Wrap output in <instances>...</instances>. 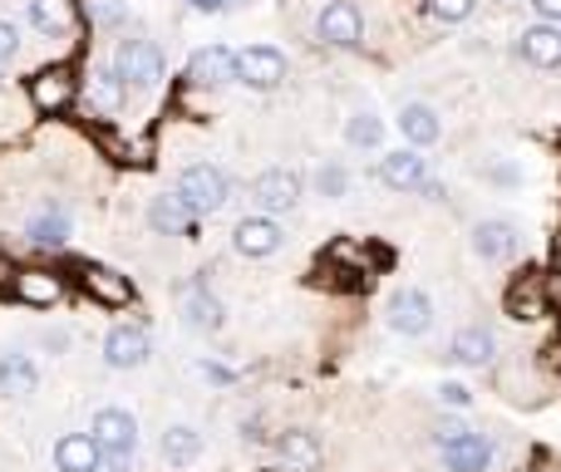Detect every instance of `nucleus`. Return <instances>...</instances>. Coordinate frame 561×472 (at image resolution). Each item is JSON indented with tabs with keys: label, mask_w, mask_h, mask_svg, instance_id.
<instances>
[{
	"label": "nucleus",
	"mask_w": 561,
	"mask_h": 472,
	"mask_svg": "<svg viewBox=\"0 0 561 472\" xmlns=\"http://www.w3.org/2000/svg\"><path fill=\"white\" fill-rule=\"evenodd\" d=\"M89 438L99 444V458H104L114 472H134L138 463V418L128 408H99L94 424H89Z\"/></svg>",
	"instance_id": "f257e3e1"
},
{
	"label": "nucleus",
	"mask_w": 561,
	"mask_h": 472,
	"mask_svg": "<svg viewBox=\"0 0 561 472\" xmlns=\"http://www.w3.org/2000/svg\"><path fill=\"white\" fill-rule=\"evenodd\" d=\"M227 193H232V183H227V173L217 163H193V168H183V177H178V203H183L193 217L217 212V207L227 203Z\"/></svg>",
	"instance_id": "f03ea898"
},
{
	"label": "nucleus",
	"mask_w": 561,
	"mask_h": 472,
	"mask_svg": "<svg viewBox=\"0 0 561 472\" xmlns=\"http://www.w3.org/2000/svg\"><path fill=\"white\" fill-rule=\"evenodd\" d=\"M114 79L124 89H134V94L158 89V79H163V55H158L153 39H124L114 55Z\"/></svg>",
	"instance_id": "7ed1b4c3"
},
{
	"label": "nucleus",
	"mask_w": 561,
	"mask_h": 472,
	"mask_svg": "<svg viewBox=\"0 0 561 472\" xmlns=\"http://www.w3.org/2000/svg\"><path fill=\"white\" fill-rule=\"evenodd\" d=\"M389 330L404 339L428 335L434 330V300H428V290H419V286L394 290V300H389Z\"/></svg>",
	"instance_id": "20e7f679"
},
{
	"label": "nucleus",
	"mask_w": 561,
	"mask_h": 472,
	"mask_svg": "<svg viewBox=\"0 0 561 472\" xmlns=\"http://www.w3.org/2000/svg\"><path fill=\"white\" fill-rule=\"evenodd\" d=\"M79 286H84L89 300H99V306H108V310H124L128 300H134V280H128L124 270L104 266V261H84V266H79Z\"/></svg>",
	"instance_id": "39448f33"
},
{
	"label": "nucleus",
	"mask_w": 561,
	"mask_h": 472,
	"mask_svg": "<svg viewBox=\"0 0 561 472\" xmlns=\"http://www.w3.org/2000/svg\"><path fill=\"white\" fill-rule=\"evenodd\" d=\"M438 458H444L448 472H488L493 468V438L463 428V434H454V438L438 444Z\"/></svg>",
	"instance_id": "423d86ee"
},
{
	"label": "nucleus",
	"mask_w": 561,
	"mask_h": 472,
	"mask_svg": "<svg viewBox=\"0 0 561 472\" xmlns=\"http://www.w3.org/2000/svg\"><path fill=\"white\" fill-rule=\"evenodd\" d=\"M316 35L325 39V45H335V49H355L359 39H365V20H359L355 0H330V5L320 10V20H316Z\"/></svg>",
	"instance_id": "0eeeda50"
},
{
	"label": "nucleus",
	"mask_w": 561,
	"mask_h": 472,
	"mask_svg": "<svg viewBox=\"0 0 561 472\" xmlns=\"http://www.w3.org/2000/svg\"><path fill=\"white\" fill-rule=\"evenodd\" d=\"M517 251H523V232H517V222H507V217H483V222L473 227V256L478 261H513Z\"/></svg>",
	"instance_id": "6e6552de"
},
{
	"label": "nucleus",
	"mask_w": 561,
	"mask_h": 472,
	"mask_svg": "<svg viewBox=\"0 0 561 472\" xmlns=\"http://www.w3.org/2000/svg\"><path fill=\"white\" fill-rule=\"evenodd\" d=\"M153 355V339H148L144 325H114L104 335V365L108 369H138Z\"/></svg>",
	"instance_id": "1a4fd4ad"
},
{
	"label": "nucleus",
	"mask_w": 561,
	"mask_h": 472,
	"mask_svg": "<svg viewBox=\"0 0 561 472\" xmlns=\"http://www.w3.org/2000/svg\"><path fill=\"white\" fill-rule=\"evenodd\" d=\"M280 241H286V227L276 222V217H242L237 222V232H232V246L242 251L247 261H262V256H276L280 251Z\"/></svg>",
	"instance_id": "9d476101"
},
{
	"label": "nucleus",
	"mask_w": 561,
	"mask_h": 472,
	"mask_svg": "<svg viewBox=\"0 0 561 472\" xmlns=\"http://www.w3.org/2000/svg\"><path fill=\"white\" fill-rule=\"evenodd\" d=\"M237 79L252 89H276L286 79V55L276 45H247L237 55Z\"/></svg>",
	"instance_id": "9b49d317"
},
{
	"label": "nucleus",
	"mask_w": 561,
	"mask_h": 472,
	"mask_svg": "<svg viewBox=\"0 0 561 472\" xmlns=\"http://www.w3.org/2000/svg\"><path fill=\"white\" fill-rule=\"evenodd\" d=\"M10 290H15L20 306L49 310V306H59V296H65V280L45 266H25V270H10Z\"/></svg>",
	"instance_id": "f8f14e48"
},
{
	"label": "nucleus",
	"mask_w": 561,
	"mask_h": 472,
	"mask_svg": "<svg viewBox=\"0 0 561 472\" xmlns=\"http://www.w3.org/2000/svg\"><path fill=\"white\" fill-rule=\"evenodd\" d=\"M183 320L197 335H217V330L227 325V310H222V300L207 290V280H187L183 286Z\"/></svg>",
	"instance_id": "ddd939ff"
},
{
	"label": "nucleus",
	"mask_w": 561,
	"mask_h": 472,
	"mask_svg": "<svg viewBox=\"0 0 561 472\" xmlns=\"http://www.w3.org/2000/svg\"><path fill=\"white\" fill-rule=\"evenodd\" d=\"M30 104H35L39 114H65V108L75 104V74H69L65 65L39 69V74L30 79Z\"/></svg>",
	"instance_id": "4468645a"
},
{
	"label": "nucleus",
	"mask_w": 561,
	"mask_h": 472,
	"mask_svg": "<svg viewBox=\"0 0 561 472\" xmlns=\"http://www.w3.org/2000/svg\"><path fill=\"white\" fill-rule=\"evenodd\" d=\"M428 177L424 158H419V148H394V153L379 158V183L389 187V193H419Z\"/></svg>",
	"instance_id": "2eb2a0df"
},
{
	"label": "nucleus",
	"mask_w": 561,
	"mask_h": 472,
	"mask_svg": "<svg viewBox=\"0 0 561 472\" xmlns=\"http://www.w3.org/2000/svg\"><path fill=\"white\" fill-rule=\"evenodd\" d=\"M232 79H237V55L222 45H207L187 59V84H197V89H222Z\"/></svg>",
	"instance_id": "dca6fc26"
},
{
	"label": "nucleus",
	"mask_w": 561,
	"mask_h": 472,
	"mask_svg": "<svg viewBox=\"0 0 561 472\" xmlns=\"http://www.w3.org/2000/svg\"><path fill=\"white\" fill-rule=\"evenodd\" d=\"M252 197L266 207V212H290L300 203V173L296 168H266L252 183Z\"/></svg>",
	"instance_id": "f3484780"
},
{
	"label": "nucleus",
	"mask_w": 561,
	"mask_h": 472,
	"mask_svg": "<svg viewBox=\"0 0 561 472\" xmlns=\"http://www.w3.org/2000/svg\"><path fill=\"white\" fill-rule=\"evenodd\" d=\"M454 359L468 369H488L497 359V335L493 325H483V320H473V325H463L454 335Z\"/></svg>",
	"instance_id": "a211bd4d"
},
{
	"label": "nucleus",
	"mask_w": 561,
	"mask_h": 472,
	"mask_svg": "<svg viewBox=\"0 0 561 472\" xmlns=\"http://www.w3.org/2000/svg\"><path fill=\"white\" fill-rule=\"evenodd\" d=\"M517 55L537 69H557L561 65V25H527L517 35Z\"/></svg>",
	"instance_id": "6ab92c4d"
},
{
	"label": "nucleus",
	"mask_w": 561,
	"mask_h": 472,
	"mask_svg": "<svg viewBox=\"0 0 561 472\" xmlns=\"http://www.w3.org/2000/svg\"><path fill=\"white\" fill-rule=\"evenodd\" d=\"M399 134L409 138L414 148H428V143H438L444 138V118H438V108L434 104H404L399 108Z\"/></svg>",
	"instance_id": "aec40b11"
},
{
	"label": "nucleus",
	"mask_w": 561,
	"mask_h": 472,
	"mask_svg": "<svg viewBox=\"0 0 561 472\" xmlns=\"http://www.w3.org/2000/svg\"><path fill=\"white\" fill-rule=\"evenodd\" d=\"M39 389V369L30 355H20V349H10V355H0V394L5 399H30Z\"/></svg>",
	"instance_id": "412c9836"
},
{
	"label": "nucleus",
	"mask_w": 561,
	"mask_h": 472,
	"mask_svg": "<svg viewBox=\"0 0 561 472\" xmlns=\"http://www.w3.org/2000/svg\"><path fill=\"white\" fill-rule=\"evenodd\" d=\"M547 280L542 276H523L507 286V315L513 320H542L547 315Z\"/></svg>",
	"instance_id": "4be33fe9"
},
{
	"label": "nucleus",
	"mask_w": 561,
	"mask_h": 472,
	"mask_svg": "<svg viewBox=\"0 0 561 472\" xmlns=\"http://www.w3.org/2000/svg\"><path fill=\"white\" fill-rule=\"evenodd\" d=\"M55 468L59 472H99L104 458H99V444L89 434H65L55 444Z\"/></svg>",
	"instance_id": "5701e85b"
},
{
	"label": "nucleus",
	"mask_w": 561,
	"mask_h": 472,
	"mask_svg": "<svg viewBox=\"0 0 561 472\" xmlns=\"http://www.w3.org/2000/svg\"><path fill=\"white\" fill-rule=\"evenodd\" d=\"M75 20H79L75 0H30V25L39 35H65V30H75Z\"/></svg>",
	"instance_id": "b1692460"
},
{
	"label": "nucleus",
	"mask_w": 561,
	"mask_h": 472,
	"mask_svg": "<svg viewBox=\"0 0 561 472\" xmlns=\"http://www.w3.org/2000/svg\"><path fill=\"white\" fill-rule=\"evenodd\" d=\"M280 458H286L290 468H320L325 463V448H320L316 434H306V428H286V434L276 438Z\"/></svg>",
	"instance_id": "393cba45"
},
{
	"label": "nucleus",
	"mask_w": 561,
	"mask_h": 472,
	"mask_svg": "<svg viewBox=\"0 0 561 472\" xmlns=\"http://www.w3.org/2000/svg\"><path fill=\"white\" fill-rule=\"evenodd\" d=\"M148 227H153L158 237H183L187 227H193V212H187L183 203H178V193L173 197H153V203H148Z\"/></svg>",
	"instance_id": "a878e982"
},
{
	"label": "nucleus",
	"mask_w": 561,
	"mask_h": 472,
	"mask_svg": "<svg viewBox=\"0 0 561 472\" xmlns=\"http://www.w3.org/2000/svg\"><path fill=\"white\" fill-rule=\"evenodd\" d=\"M25 237L35 241V246H65V241H69V217L59 212V207H45V212L30 217Z\"/></svg>",
	"instance_id": "bb28decb"
},
{
	"label": "nucleus",
	"mask_w": 561,
	"mask_h": 472,
	"mask_svg": "<svg viewBox=\"0 0 561 472\" xmlns=\"http://www.w3.org/2000/svg\"><path fill=\"white\" fill-rule=\"evenodd\" d=\"M89 99H94L99 114H118L128 99V89L114 79V69H99V74H89Z\"/></svg>",
	"instance_id": "cd10ccee"
},
{
	"label": "nucleus",
	"mask_w": 561,
	"mask_h": 472,
	"mask_svg": "<svg viewBox=\"0 0 561 472\" xmlns=\"http://www.w3.org/2000/svg\"><path fill=\"white\" fill-rule=\"evenodd\" d=\"M197 453H203V434H197V428L173 424L163 434V458H168V463H193Z\"/></svg>",
	"instance_id": "c85d7f7f"
},
{
	"label": "nucleus",
	"mask_w": 561,
	"mask_h": 472,
	"mask_svg": "<svg viewBox=\"0 0 561 472\" xmlns=\"http://www.w3.org/2000/svg\"><path fill=\"white\" fill-rule=\"evenodd\" d=\"M379 138H385V124H379V114L359 108V114L345 118V143L350 148H379Z\"/></svg>",
	"instance_id": "c756f323"
},
{
	"label": "nucleus",
	"mask_w": 561,
	"mask_h": 472,
	"mask_svg": "<svg viewBox=\"0 0 561 472\" xmlns=\"http://www.w3.org/2000/svg\"><path fill=\"white\" fill-rule=\"evenodd\" d=\"M316 187H320V197H330V203H340V197L350 193V173L340 163H325L316 173Z\"/></svg>",
	"instance_id": "7c9ffc66"
},
{
	"label": "nucleus",
	"mask_w": 561,
	"mask_h": 472,
	"mask_svg": "<svg viewBox=\"0 0 561 472\" xmlns=\"http://www.w3.org/2000/svg\"><path fill=\"white\" fill-rule=\"evenodd\" d=\"M478 0H428V10H434V20H444V25H458V20L473 15Z\"/></svg>",
	"instance_id": "2f4dec72"
},
{
	"label": "nucleus",
	"mask_w": 561,
	"mask_h": 472,
	"mask_svg": "<svg viewBox=\"0 0 561 472\" xmlns=\"http://www.w3.org/2000/svg\"><path fill=\"white\" fill-rule=\"evenodd\" d=\"M438 404H448V408H468V404H473V394H468L463 384H438Z\"/></svg>",
	"instance_id": "473e14b6"
},
{
	"label": "nucleus",
	"mask_w": 561,
	"mask_h": 472,
	"mask_svg": "<svg viewBox=\"0 0 561 472\" xmlns=\"http://www.w3.org/2000/svg\"><path fill=\"white\" fill-rule=\"evenodd\" d=\"M483 177H488V183H503V187H517V183H523V173H517V168H507V163H488Z\"/></svg>",
	"instance_id": "72a5a7b5"
},
{
	"label": "nucleus",
	"mask_w": 561,
	"mask_h": 472,
	"mask_svg": "<svg viewBox=\"0 0 561 472\" xmlns=\"http://www.w3.org/2000/svg\"><path fill=\"white\" fill-rule=\"evenodd\" d=\"M15 49H20L15 25H10V20H0V65H5V59H15Z\"/></svg>",
	"instance_id": "f704fd0d"
},
{
	"label": "nucleus",
	"mask_w": 561,
	"mask_h": 472,
	"mask_svg": "<svg viewBox=\"0 0 561 472\" xmlns=\"http://www.w3.org/2000/svg\"><path fill=\"white\" fill-rule=\"evenodd\" d=\"M533 10L547 20V25H561V0H533Z\"/></svg>",
	"instance_id": "c9c22d12"
},
{
	"label": "nucleus",
	"mask_w": 561,
	"mask_h": 472,
	"mask_svg": "<svg viewBox=\"0 0 561 472\" xmlns=\"http://www.w3.org/2000/svg\"><path fill=\"white\" fill-rule=\"evenodd\" d=\"M187 5H193L197 15H222V10L232 5V0H187Z\"/></svg>",
	"instance_id": "e433bc0d"
}]
</instances>
